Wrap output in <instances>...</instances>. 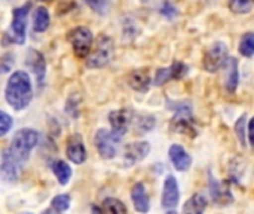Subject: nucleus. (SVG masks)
<instances>
[{
	"label": "nucleus",
	"mask_w": 254,
	"mask_h": 214,
	"mask_svg": "<svg viewBox=\"0 0 254 214\" xmlns=\"http://www.w3.org/2000/svg\"><path fill=\"white\" fill-rule=\"evenodd\" d=\"M121 139L118 134H115L113 131H107V130H98L95 137H94V143L95 147L98 150V153L104 158V159H112L116 156L118 149H119V143Z\"/></svg>",
	"instance_id": "nucleus-4"
},
{
	"label": "nucleus",
	"mask_w": 254,
	"mask_h": 214,
	"mask_svg": "<svg viewBox=\"0 0 254 214\" xmlns=\"http://www.w3.org/2000/svg\"><path fill=\"white\" fill-rule=\"evenodd\" d=\"M150 153V144L147 142H134L125 146L124 159L127 165H134L141 162Z\"/></svg>",
	"instance_id": "nucleus-11"
},
{
	"label": "nucleus",
	"mask_w": 254,
	"mask_h": 214,
	"mask_svg": "<svg viewBox=\"0 0 254 214\" xmlns=\"http://www.w3.org/2000/svg\"><path fill=\"white\" fill-rule=\"evenodd\" d=\"M210 195L213 201L220 206H229L234 203V195L231 189L225 183L216 180L211 174H210Z\"/></svg>",
	"instance_id": "nucleus-14"
},
{
	"label": "nucleus",
	"mask_w": 254,
	"mask_h": 214,
	"mask_svg": "<svg viewBox=\"0 0 254 214\" xmlns=\"http://www.w3.org/2000/svg\"><path fill=\"white\" fill-rule=\"evenodd\" d=\"M229 7L235 13H249L254 7V0H229Z\"/></svg>",
	"instance_id": "nucleus-25"
},
{
	"label": "nucleus",
	"mask_w": 254,
	"mask_h": 214,
	"mask_svg": "<svg viewBox=\"0 0 254 214\" xmlns=\"http://www.w3.org/2000/svg\"><path fill=\"white\" fill-rule=\"evenodd\" d=\"M113 54H115V45H113V40L106 36V34H101L97 42H95V46L94 49L89 52V55L86 57V66L91 67V69H100V67H104L107 66L112 58H113Z\"/></svg>",
	"instance_id": "nucleus-3"
},
{
	"label": "nucleus",
	"mask_w": 254,
	"mask_h": 214,
	"mask_svg": "<svg viewBox=\"0 0 254 214\" xmlns=\"http://www.w3.org/2000/svg\"><path fill=\"white\" fill-rule=\"evenodd\" d=\"M30 3L13 9L12 13V40L16 43H24L25 39V27H27V15L30 10Z\"/></svg>",
	"instance_id": "nucleus-9"
},
{
	"label": "nucleus",
	"mask_w": 254,
	"mask_h": 214,
	"mask_svg": "<svg viewBox=\"0 0 254 214\" xmlns=\"http://www.w3.org/2000/svg\"><path fill=\"white\" fill-rule=\"evenodd\" d=\"M180 201V192H179V183L174 176H167L164 180V191H162V207L165 210H170V213H176V207Z\"/></svg>",
	"instance_id": "nucleus-8"
},
{
	"label": "nucleus",
	"mask_w": 254,
	"mask_h": 214,
	"mask_svg": "<svg viewBox=\"0 0 254 214\" xmlns=\"http://www.w3.org/2000/svg\"><path fill=\"white\" fill-rule=\"evenodd\" d=\"M170 79H173L171 67L158 69V71H156V74H155V79H153V83H155L156 86H162V85H165Z\"/></svg>",
	"instance_id": "nucleus-27"
},
{
	"label": "nucleus",
	"mask_w": 254,
	"mask_h": 214,
	"mask_svg": "<svg viewBox=\"0 0 254 214\" xmlns=\"http://www.w3.org/2000/svg\"><path fill=\"white\" fill-rule=\"evenodd\" d=\"M225 74H223V83L225 89L229 94H234L240 83V71H238V60L235 57H228L225 64Z\"/></svg>",
	"instance_id": "nucleus-12"
},
{
	"label": "nucleus",
	"mask_w": 254,
	"mask_h": 214,
	"mask_svg": "<svg viewBox=\"0 0 254 214\" xmlns=\"http://www.w3.org/2000/svg\"><path fill=\"white\" fill-rule=\"evenodd\" d=\"M235 134L238 137L240 144L244 147L247 144V142H246V134H247L246 133V115H243L241 118H238V121L235 124Z\"/></svg>",
	"instance_id": "nucleus-28"
},
{
	"label": "nucleus",
	"mask_w": 254,
	"mask_h": 214,
	"mask_svg": "<svg viewBox=\"0 0 254 214\" xmlns=\"http://www.w3.org/2000/svg\"><path fill=\"white\" fill-rule=\"evenodd\" d=\"M39 1H49V0H39Z\"/></svg>",
	"instance_id": "nucleus-35"
},
{
	"label": "nucleus",
	"mask_w": 254,
	"mask_h": 214,
	"mask_svg": "<svg viewBox=\"0 0 254 214\" xmlns=\"http://www.w3.org/2000/svg\"><path fill=\"white\" fill-rule=\"evenodd\" d=\"M134 112L131 109H121V110H115L109 115V122L112 125V131L115 134H118L119 137H124L131 125V122L134 121Z\"/></svg>",
	"instance_id": "nucleus-10"
},
{
	"label": "nucleus",
	"mask_w": 254,
	"mask_h": 214,
	"mask_svg": "<svg viewBox=\"0 0 254 214\" xmlns=\"http://www.w3.org/2000/svg\"><path fill=\"white\" fill-rule=\"evenodd\" d=\"M85 3L97 13H104L110 4V0H85Z\"/></svg>",
	"instance_id": "nucleus-29"
},
{
	"label": "nucleus",
	"mask_w": 254,
	"mask_h": 214,
	"mask_svg": "<svg viewBox=\"0 0 254 214\" xmlns=\"http://www.w3.org/2000/svg\"><path fill=\"white\" fill-rule=\"evenodd\" d=\"M228 58V45L225 42L213 43L204 55V69L210 73H216L219 69L223 67Z\"/></svg>",
	"instance_id": "nucleus-7"
},
{
	"label": "nucleus",
	"mask_w": 254,
	"mask_h": 214,
	"mask_svg": "<svg viewBox=\"0 0 254 214\" xmlns=\"http://www.w3.org/2000/svg\"><path fill=\"white\" fill-rule=\"evenodd\" d=\"M27 64L34 71L39 83H42L43 82V77H45V73H46V63H45L43 55L39 51L30 49L28 54H27Z\"/></svg>",
	"instance_id": "nucleus-18"
},
{
	"label": "nucleus",
	"mask_w": 254,
	"mask_h": 214,
	"mask_svg": "<svg viewBox=\"0 0 254 214\" xmlns=\"http://www.w3.org/2000/svg\"><path fill=\"white\" fill-rule=\"evenodd\" d=\"M247 133H249V142H250V146L254 147V116L252 118V121L249 122V130H247Z\"/></svg>",
	"instance_id": "nucleus-34"
},
{
	"label": "nucleus",
	"mask_w": 254,
	"mask_h": 214,
	"mask_svg": "<svg viewBox=\"0 0 254 214\" xmlns=\"http://www.w3.org/2000/svg\"><path fill=\"white\" fill-rule=\"evenodd\" d=\"M12 64H13V61H12L10 54L4 55V57L0 60V73H6V71H9V70H10V67H12Z\"/></svg>",
	"instance_id": "nucleus-33"
},
{
	"label": "nucleus",
	"mask_w": 254,
	"mask_h": 214,
	"mask_svg": "<svg viewBox=\"0 0 254 214\" xmlns=\"http://www.w3.org/2000/svg\"><path fill=\"white\" fill-rule=\"evenodd\" d=\"M174 109L177 113L173 118L171 122V128L179 133V134H189L190 137L196 136V130L193 127V118H192V110L190 106L188 104H180L179 107H171Z\"/></svg>",
	"instance_id": "nucleus-6"
},
{
	"label": "nucleus",
	"mask_w": 254,
	"mask_h": 214,
	"mask_svg": "<svg viewBox=\"0 0 254 214\" xmlns=\"http://www.w3.org/2000/svg\"><path fill=\"white\" fill-rule=\"evenodd\" d=\"M205 209H207V198L202 194H195L183 206V213L201 214L205 212Z\"/></svg>",
	"instance_id": "nucleus-19"
},
{
	"label": "nucleus",
	"mask_w": 254,
	"mask_h": 214,
	"mask_svg": "<svg viewBox=\"0 0 254 214\" xmlns=\"http://www.w3.org/2000/svg\"><path fill=\"white\" fill-rule=\"evenodd\" d=\"M168 156H170V161L171 164L174 165V168L177 171H186L190 168L192 165V158L190 155L186 152V149L180 144H173L170 149H168Z\"/></svg>",
	"instance_id": "nucleus-15"
},
{
	"label": "nucleus",
	"mask_w": 254,
	"mask_h": 214,
	"mask_svg": "<svg viewBox=\"0 0 254 214\" xmlns=\"http://www.w3.org/2000/svg\"><path fill=\"white\" fill-rule=\"evenodd\" d=\"M134 128L138 134H146L155 128V118L152 115L134 116Z\"/></svg>",
	"instance_id": "nucleus-21"
},
{
	"label": "nucleus",
	"mask_w": 254,
	"mask_h": 214,
	"mask_svg": "<svg viewBox=\"0 0 254 214\" xmlns=\"http://www.w3.org/2000/svg\"><path fill=\"white\" fill-rule=\"evenodd\" d=\"M171 67V73H173V79H180V77H183V76H186V73H188V66L185 64V63H179V61H176L173 66H170Z\"/></svg>",
	"instance_id": "nucleus-31"
},
{
	"label": "nucleus",
	"mask_w": 254,
	"mask_h": 214,
	"mask_svg": "<svg viewBox=\"0 0 254 214\" xmlns=\"http://www.w3.org/2000/svg\"><path fill=\"white\" fill-rule=\"evenodd\" d=\"M240 54L243 57H253L254 55V33H246L240 42Z\"/></svg>",
	"instance_id": "nucleus-23"
},
{
	"label": "nucleus",
	"mask_w": 254,
	"mask_h": 214,
	"mask_svg": "<svg viewBox=\"0 0 254 214\" xmlns=\"http://www.w3.org/2000/svg\"><path fill=\"white\" fill-rule=\"evenodd\" d=\"M4 97H6L7 104L13 107L15 110L25 109L33 98L30 76L21 70L12 73L4 89Z\"/></svg>",
	"instance_id": "nucleus-2"
},
{
	"label": "nucleus",
	"mask_w": 254,
	"mask_h": 214,
	"mask_svg": "<svg viewBox=\"0 0 254 214\" xmlns=\"http://www.w3.org/2000/svg\"><path fill=\"white\" fill-rule=\"evenodd\" d=\"M65 155L73 164H83L86 161V149L83 144V139L79 134L68 137Z\"/></svg>",
	"instance_id": "nucleus-13"
},
{
	"label": "nucleus",
	"mask_w": 254,
	"mask_h": 214,
	"mask_svg": "<svg viewBox=\"0 0 254 214\" xmlns=\"http://www.w3.org/2000/svg\"><path fill=\"white\" fill-rule=\"evenodd\" d=\"M49 27V12L46 7L39 6L34 10V16H33V30L37 33L45 31Z\"/></svg>",
	"instance_id": "nucleus-20"
},
{
	"label": "nucleus",
	"mask_w": 254,
	"mask_h": 214,
	"mask_svg": "<svg viewBox=\"0 0 254 214\" xmlns=\"http://www.w3.org/2000/svg\"><path fill=\"white\" fill-rule=\"evenodd\" d=\"M51 206H52L54 212H65L70 207V197L65 195V194L64 195H58V197H55L52 200Z\"/></svg>",
	"instance_id": "nucleus-26"
},
{
	"label": "nucleus",
	"mask_w": 254,
	"mask_h": 214,
	"mask_svg": "<svg viewBox=\"0 0 254 214\" xmlns=\"http://www.w3.org/2000/svg\"><path fill=\"white\" fill-rule=\"evenodd\" d=\"M128 83L129 86L134 89V91H138V92H147L149 88H150V83H152V79H150V74L147 70L144 69H138V70H134L129 77H128Z\"/></svg>",
	"instance_id": "nucleus-16"
},
{
	"label": "nucleus",
	"mask_w": 254,
	"mask_h": 214,
	"mask_svg": "<svg viewBox=\"0 0 254 214\" xmlns=\"http://www.w3.org/2000/svg\"><path fill=\"white\" fill-rule=\"evenodd\" d=\"M10 128H12V118L6 112L0 110V137L6 136Z\"/></svg>",
	"instance_id": "nucleus-30"
},
{
	"label": "nucleus",
	"mask_w": 254,
	"mask_h": 214,
	"mask_svg": "<svg viewBox=\"0 0 254 214\" xmlns=\"http://www.w3.org/2000/svg\"><path fill=\"white\" fill-rule=\"evenodd\" d=\"M68 42L71 43L76 57L86 58L91 52L94 36L88 27H76L68 33Z\"/></svg>",
	"instance_id": "nucleus-5"
},
{
	"label": "nucleus",
	"mask_w": 254,
	"mask_h": 214,
	"mask_svg": "<svg viewBox=\"0 0 254 214\" xmlns=\"http://www.w3.org/2000/svg\"><path fill=\"white\" fill-rule=\"evenodd\" d=\"M161 13H162L164 16H167V18H174V16L177 15V9H176V6H174L171 1L165 0V1L162 3V6H161Z\"/></svg>",
	"instance_id": "nucleus-32"
},
{
	"label": "nucleus",
	"mask_w": 254,
	"mask_h": 214,
	"mask_svg": "<svg viewBox=\"0 0 254 214\" xmlns=\"http://www.w3.org/2000/svg\"><path fill=\"white\" fill-rule=\"evenodd\" d=\"M103 212H106V213L124 214L127 213V207L124 206V203H121L116 198H106L103 201Z\"/></svg>",
	"instance_id": "nucleus-24"
},
{
	"label": "nucleus",
	"mask_w": 254,
	"mask_h": 214,
	"mask_svg": "<svg viewBox=\"0 0 254 214\" xmlns=\"http://www.w3.org/2000/svg\"><path fill=\"white\" fill-rule=\"evenodd\" d=\"M52 171L61 185H67L71 177V168L64 161H55L52 164Z\"/></svg>",
	"instance_id": "nucleus-22"
},
{
	"label": "nucleus",
	"mask_w": 254,
	"mask_h": 214,
	"mask_svg": "<svg viewBox=\"0 0 254 214\" xmlns=\"http://www.w3.org/2000/svg\"><path fill=\"white\" fill-rule=\"evenodd\" d=\"M39 143V133L31 128H22L15 133L10 144L3 152L0 173L4 180H15L19 174V165L28 159L30 152Z\"/></svg>",
	"instance_id": "nucleus-1"
},
{
	"label": "nucleus",
	"mask_w": 254,
	"mask_h": 214,
	"mask_svg": "<svg viewBox=\"0 0 254 214\" xmlns=\"http://www.w3.org/2000/svg\"><path fill=\"white\" fill-rule=\"evenodd\" d=\"M131 200L134 204V209L140 213H147L150 210V201L146 194V188L143 183H135L131 191Z\"/></svg>",
	"instance_id": "nucleus-17"
}]
</instances>
